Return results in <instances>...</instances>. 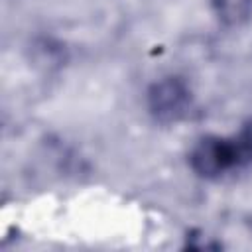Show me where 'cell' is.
Returning a JSON list of instances; mask_svg holds the SVG:
<instances>
[{
	"instance_id": "cell-1",
	"label": "cell",
	"mask_w": 252,
	"mask_h": 252,
	"mask_svg": "<svg viewBox=\"0 0 252 252\" xmlns=\"http://www.w3.org/2000/svg\"><path fill=\"white\" fill-rule=\"evenodd\" d=\"M191 169L205 177L217 179L228 171L242 169L252 163V126L232 136H205L189 154Z\"/></svg>"
},
{
	"instance_id": "cell-2",
	"label": "cell",
	"mask_w": 252,
	"mask_h": 252,
	"mask_svg": "<svg viewBox=\"0 0 252 252\" xmlns=\"http://www.w3.org/2000/svg\"><path fill=\"white\" fill-rule=\"evenodd\" d=\"M146 102L150 114L158 122L169 124L187 116L193 104V94L185 79L177 75H167L152 83L146 94Z\"/></svg>"
},
{
	"instance_id": "cell-3",
	"label": "cell",
	"mask_w": 252,
	"mask_h": 252,
	"mask_svg": "<svg viewBox=\"0 0 252 252\" xmlns=\"http://www.w3.org/2000/svg\"><path fill=\"white\" fill-rule=\"evenodd\" d=\"M211 8L228 28H240L252 18V0H211Z\"/></svg>"
}]
</instances>
